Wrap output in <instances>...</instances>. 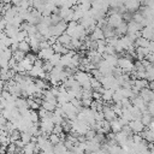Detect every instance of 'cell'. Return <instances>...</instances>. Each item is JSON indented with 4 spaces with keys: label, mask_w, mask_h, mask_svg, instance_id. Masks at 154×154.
Masks as SVG:
<instances>
[{
    "label": "cell",
    "mask_w": 154,
    "mask_h": 154,
    "mask_svg": "<svg viewBox=\"0 0 154 154\" xmlns=\"http://www.w3.org/2000/svg\"><path fill=\"white\" fill-rule=\"evenodd\" d=\"M18 48L23 52H26L29 49V43L25 41H20V42H18Z\"/></svg>",
    "instance_id": "6da1fadb"
},
{
    "label": "cell",
    "mask_w": 154,
    "mask_h": 154,
    "mask_svg": "<svg viewBox=\"0 0 154 154\" xmlns=\"http://www.w3.org/2000/svg\"><path fill=\"white\" fill-rule=\"evenodd\" d=\"M49 142L53 144V143H58L59 142V138L55 136V135H51V137H49Z\"/></svg>",
    "instance_id": "7a4b0ae2"
},
{
    "label": "cell",
    "mask_w": 154,
    "mask_h": 154,
    "mask_svg": "<svg viewBox=\"0 0 154 154\" xmlns=\"http://www.w3.org/2000/svg\"><path fill=\"white\" fill-rule=\"evenodd\" d=\"M0 154H6V153H1V152H0Z\"/></svg>",
    "instance_id": "3957f363"
}]
</instances>
